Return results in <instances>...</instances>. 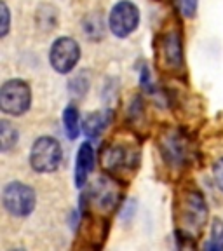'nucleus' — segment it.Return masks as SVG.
Listing matches in <instances>:
<instances>
[{
	"mask_svg": "<svg viewBox=\"0 0 223 251\" xmlns=\"http://www.w3.org/2000/svg\"><path fill=\"white\" fill-rule=\"evenodd\" d=\"M208 204L204 196L196 190L188 188L183 190L178 199L176 206V224H178V239L181 248H185V241H196L208 224Z\"/></svg>",
	"mask_w": 223,
	"mask_h": 251,
	"instance_id": "obj_1",
	"label": "nucleus"
},
{
	"mask_svg": "<svg viewBox=\"0 0 223 251\" xmlns=\"http://www.w3.org/2000/svg\"><path fill=\"white\" fill-rule=\"evenodd\" d=\"M159 150L166 164H169L173 169L187 168L194 157L192 141L180 129L164 131L159 138Z\"/></svg>",
	"mask_w": 223,
	"mask_h": 251,
	"instance_id": "obj_2",
	"label": "nucleus"
},
{
	"mask_svg": "<svg viewBox=\"0 0 223 251\" xmlns=\"http://www.w3.org/2000/svg\"><path fill=\"white\" fill-rule=\"evenodd\" d=\"M2 206L11 216L26 218L37 206V194L23 181H9L2 190Z\"/></svg>",
	"mask_w": 223,
	"mask_h": 251,
	"instance_id": "obj_3",
	"label": "nucleus"
},
{
	"mask_svg": "<svg viewBox=\"0 0 223 251\" xmlns=\"http://www.w3.org/2000/svg\"><path fill=\"white\" fill-rule=\"evenodd\" d=\"M63 161V149L56 138L40 136L30 150V166L35 173H54Z\"/></svg>",
	"mask_w": 223,
	"mask_h": 251,
	"instance_id": "obj_4",
	"label": "nucleus"
},
{
	"mask_svg": "<svg viewBox=\"0 0 223 251\" xmlns=\"http://www.w3.org/2000/svg\"><path fill=\"white\" fill-rule=\"evenodd\" d=\"M31 106V89L21 78L5 80L0 87V110L5 115L20 117Z\"/></svg>",
	"mask_w": 223,
	"mask_h": 251,
	"instance_id": "obj_5",
	"label": "nucleus"
},
{
	"mask_svg": "<svg viewBox=\"0 0 223 251\" xmlns=\"http://www.w3.org/2000/svg\"><path fill=\"white\" fill-rule=\"evenodd\" d=\"M140 164V152L125 143H112L101 152V166L110 175L134 171Z\"/></svg>",
	"mask_w": 223,
	"mask_h": 251,
	"instance_id": "obj_6",
	"label": "nucleus"
},
{
	"mask_svg": "<svg viewBox=\"0 0 223 251\" xmlns=\"http://www.w3.org/2000/svg\"><path fill=\"white\" fill-rule=\"evenodd\" d=\"M140 25V9L131 0H119L108 16V28L117 39H127Z\"/></svg>",
	"mask_w": 223,
	"mask_h": 251,
	"instance_id": "obj_7",
	"label": "nucleus"
},
{
	"mask_svg": "<svg viewBox=\"0 0 223 251\" xmlns=\"http://www.w3.org/2000/svg\"><path fill=\"white\" fill-rule=\"evenodd\" d=\"M157 59L168 72H178L183 67V40L180 31L169 30L159 37L155 46Z\"/></svg>",
	"mask_w": 223,
	"mask_h": 251,
	"instance_id": "obj_8",
	"label": "nucleus"
},
{
	"mask_svg": "<svg viewBox=\"0 0 223 251\" xmlns=\"http://www.w3.org/2000/svg\"><path fill=\"white\" fill-rule=\"evenodd\" d=\"M78 61H80V47L77 40L70 37H59L52 42L49 51V63L54 72L67 75L77 67Z\"/></svg>",
	"mask_w": 223,
	"mask_h": 251,
	"instance_id": "obj_9",
	"label": "nucleus"
},
{
	"mask_svg": "<svg viewBox=\"0 0 223 251\" xmlns=\"http://www.w3.org/2000/svg\"><path fill=\"white\" fill-rule=\"evenodd\" d=\"M119 199H121V190L115 181L112 178L101 176L91 185L82 201L86 202V206H93L99 211L108 213L117 208Z\"/></svg>",
	"mask_w": 223,
	"mask_h": 251,
	"instance_id": "obj_10",
	"label": "nucleus"
},
{
	"mask_svg": "<svg viewBox=\"0 0 223 251\" xmlns=\"http://www.w3.org/2000/svg\"><path fill=\"white\" fill-rule=\"evenodd\" d=\"M94 161H96L94 149L91 147L89 141H86V143L78 147L77 159H75V185L78 188L86 187L87 178H89V175L94 169Z\"/></svg>",
	"mask_w": 223,
	"mask_h": 251,
	"instance_id": "obj_11",
	"label": "nucleus"
},
{
	"mask_svg": "<svg viewBox=\"0 0 223 251\" xmlns=\"http://www.w3.org/2000/svg\"><path fill=\"white\" fill-rule=\"evenodd\" d=\"M114 119L112 110H99V112H91L82 121V131L89 140H94L103 134V131L108 127V124Z\"/></svg>",
	"mask_w": 223,
	"mask_h": 251,
	"instance_id": "obj_12",
	"label": "nucleus"
},
{
	"mask_svg": "<svg viewBox=\"0 0 223 251\" xmlns=\"http://www.w3.org/2000/svg\"><path fill=\"white\" fill-rule=\"evenodd\" d=\"M18 140H20V133L14 126L5 119L0 121V150L7 153L9 150H12L18 145Z\"/></svg>",
	"mask_w": 223,
	"mask_h": 251,
	"instance_id": "obj_13",
	"label": "nucleus"
},
{
	"mask_svg": "<svg viewBox=\"0 0 223 251\" xmlns=\"http://www.w3.org/2000/svg\"><path fill=\"white\" fill-rule=\"evenodd\" d=\"M63 126H65V133L70 140H75L82 129V124L78 121V112L74 105H68L63 112Z\"/></svg>",
	"mask_w": 223,
	"mask_h": 251,
	"instance_id": "obj_14",
	"label": "nucleus"
},
{
	"mask_svg": "<svg viewBox=\"0 0 223 251\" xmlns=\"http://www.w3.org/2000/svg\"><path fill=\"white\" fill-rule=\"evenodd\" d=\"M82 31L86 33L87 39H91V40L103 39V21H101V18H99V14L87 16L82 23Z\"/></svg>",
	"mask_w": 223,
	"mask_h": 251,
	"instance_id": "obj_15",
	"label": "nucleus"
},
{
	"mask_svg": "<svg viewBox=\"0 0 223 251\" xmlns=\"http://www.w3.org/2000/svg\"><path fill=\"white\" fill-rule=\"evenodd\" d=\"M206 250H209V251L223 250V220L216 218L211 224V239L206 244Z\"/></svg>",
	"mask_w": 223,
	"mask_h": 251,
	"instance_id": "obj_16",
	"label": "nucleus"
},
{
	"mask_svg": "<svg viewBox=\"0 0 223 251\" xmlns=\"http://www.w3.org/2000/svg\"><path fill=\"white\" fill-rule=\"evenodd\" d=\"M68 91L74 94L75 98H82V96H86L87 91H89V78H87L84 74L74 77L70 80V84H68Z\"/></svg>",
	"mask_w": 223,
	"mask_h": 251,
	"instance_id": "obj_17",
	"label": "nucleus"
},
{
	"mask_svg": "<svg viewBox=\"0 0 223 251\" xmlns=\"http://www.w3.org/2000/svg\"><path fill=\"white\" fill-rule=\"evenodd\" d=\"M173 4L176 7V11L180 12L183 18L190 20L197 14V5H199V0H173Z\"/></svg>",
	"mask_w": 223,
	"mask_h": 251,
	"instance_id": "obj_18",
	"label": "nucleus"
},
{
	"mask_svg": "<svg viewBox=\"0 0 223 251\" xmlns=\"http://www.w3.org/2000/svg\"><path fill=\"white\" fill-rule=\"evenodd\" d=\"M143 112H145V110H143V101H141L140 96H136V98L133 100V103L129 105V121L133 122L134 126L143 124V117H145Z\"/></svg>",
	"mask_w": 223,
	"mask_h": 251,
	"instance_id": "obj_19",
	"label": "nucleus"
},
{
	"mask_svg": "<svg viewBox=\"0 0 223 251\" xmlns=\"http://www.w3.org/2000/svg\"><path fill=\"white\" fill-rule=\"evenodd\" d=\"M2 26H0V37L5 39L9 33V28H11V11H9L7 4L2 2Z\"/></svg>",
	"mask_w": 223,
	"mask_h": 251,
	"instance_id": "obj_20",
	"label": "nucleus"
},
{
	"mask_svg": "<svg viewBox=\"0 0 223 251\" xmlns=\"http://www.w3.org/2000/svg\"><path fill=\"white\" fill-rule=\"evenodd\" d=\"M213 180H215L218 190L223 194V157L218 159L215 162V166H213Z\"/></svg>",
	"mask_w": 223,
	"mask_h": 251,
	"instance_id": "obj_21",
	"label": "nucleus"
},
{
	"mask_svg": "<svg viewBox=\"0 0 223 251\" xmlns=\"http://www.w3.org/2000/svg\"><path fill=\"white\" fill-rule=\"evenodd\" d=\"M140 86L147 91V93H152L153 91V84H152V77H150V70L149 67H143L140 70Z\"/></svg>",
	"mask_w": 223,
	"mask_h": 251,
	"instance_id": "obj_22",
	"label": "nucleus"
}]
</instances>
